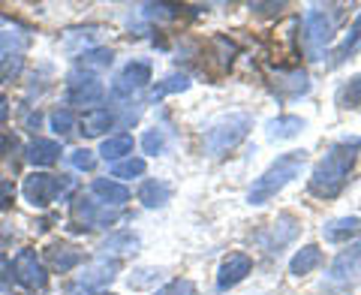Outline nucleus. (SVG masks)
<instances>
[{
    "mask_svg": "<svg viewBox=\"0 0 361 295\" xmlns=\"http://www.w3.org/2000/svg\"><path fill=\"white\" fill-rule=\"evenodd\" d=\"M358 151H361L358 139H343V142L331 145V151L325 154L310 172V193L313 196H319V199L341 196V190L349 181V172H353V166L358 160Z\"/></svg>",
    "mask_w": 361,
    "mask_h": 295,
    "instance_id": "nucleus-1",
    "label": "nucleus"
},
{
    "mask_svg": "<svg viewBox=\"0 0 361 295\" xmlns=\"http://www.w3.org/2000/svg\"><path fill=\"white\" fill-rule=\"evenodd\" d=\"M304 163H307V151H289V154H280L274 163H271L262 175H259L250 190H247V202L250 205H265L277 196L283 187H289L292 181L301 175Z\"/></svg>",
    "mask_w": 361,
    "mask_h": 295,
    "instance_id": "nucleus-2",
    "label": "nucleus"
},
{
    "mask_svg": "<svg viewBox=\"0 0 361 295\" xmlns=\"http://www.w3.org/2000/svg\"><path fill=\"white\" fill-rule=\"evenodd\" d=\"M253 130V118L247 112H232V115H223L220 121H214L208 133H205V154L208 157H223L229 154L232 148H238L247 133Z\"/></svg>",
    "mask_w": 361,
    "mask_h": 295,
    "instance_id": "nucleus-3",
    "label": "nucleus"
},
{
    "mask_svg": "<svg viewBox=\"0 0 361 295\" xmlns=\"http://www.w3.org/2000/svg\"><path fill=\"white\" fill-rule=\"evenodd\" d=\"M331 37H334V16L322 6H310V13L304 16V49H307V58L322 61Z\"/></svg>",
    "mask_w": 361,
    "mask_h": 295,
    "instance_id": "nucleus-4",
    "label": "nucleus"
},
{
    "mask_svg": "<svg viewBox=\"0 0 361 295\" xmlns=\"http://www.w3.org/2000/svg\"><path fill=\"white\" fill-rule=\"evenodd\" d=\"M73 187L70 175H49V172H30L25 178V199L33 208H49L51 202H58V196H63L66 190Z\"/></svg>",
    "mask_w": 361,
    "mask_h": 295,
    "instance_id": "nucleus-5",
    "label": "nucleus"
},
{
    "mask_svg": "<svg viewBox=\"0 0 361 295\" xmlns=\"http://www.w3.org/2000/svg\"><path fill=\"white\" fill-rule=\"evenodd\" d=\"M13 277L21 283V287H27L33 292H42L45 287H49V271H45L42 259L37 256V251H30V247H25V251H18L16 259H13Z\"/></svg>",
    "mask_w": 361,
    "mask_h": 295,
    "instance_id": "nucleus-6",
    "label": "nucleus"
},
{
    "mask_svg": "<svg viewBox=\"0 0 361 295\" xmlns=\"http://www.w3.org/2000/svg\"><path fill=\"white\" fill-rule=\"evenodd\" d=\"M148 85H151V64L148 61H130L115 76V82H111V97L127 100V97H135L139 90H145Z\"/></svg>",
    "mask_w": 361,
    "mask_h": 295,
    "instance_id": "nucleus-7",
    "label": "nucleus"
},
{
    "mask_svg": "<svg viewBox=\"0 0 361 295\" xmlns=\"http://www.w3.org/2000/svg\"><path fill=\"white\" fill-rule=\"evenodd\" d=\"M118 208H106L94 202L90 196H78L73 202V220L78 223V229H97V226H111L118 223Z\"/></svg>",
    "mask_w": 361,
    "mask_h": 295,
    "instance_id": "nucleus-8",
    "label": "nucleus"
},
{
    "mask_svg": "<svg viewBox=\"0 0 361 295\" xmlns=\"http://www.w3.org/2000/svg\"><path fill=\"white\" fill-rule=\"evenodd\" d=\"M253 271V259L247 253H229L220 263L217 268V289L226 292V289H235L238 283Z\"/></svg>",
    "mask_w": 361,
    "mask_h": 295,
    "instance_id": "nucleus-9",
    "label": "nucleus"
},
{
    "mask_svg": "<svg viewBox=\"0 0 361 295\" xmlns=\"http://www.w3.org/2000/svg\"><path fill=\"white\" fill-rule=\"evenodd\" d=\"M106 97V88L97 76H85V78H73L70 88H66V103L73 106H94Z\"/></svg>",
    "mask_w": 361,
    "mask_h": 295,
    "instance_id": "nucleus-10",
    "label": "nucleus"
},
{
    "mask_svg": "<svg viewBox=\"0 0 361 295\" xmlns=\"http://www.w3.org/2000/svg\"><path fill=\"white\" fill-rule=\"evenodd\" d=\"M295 235H298V220L292 217V214H280V217L265 229V235L259 238V241H262V247L268 253H277L280 247L289 244Z\"/></svg>",
    "mask_w": 361,
    "mask_h": 295,
    "instance_id": "nucleus-11",
    "label": "nucleus"
},
{
    "mask_svg": "<svg viewBox=\"0 0 361 295\" xmlns=\"http://www.w3.org/2000/svg\"><path fill=\"white\" fill-rule=\"evenodd\" d=\"M118 268L121 265L115 263V259H109V256L97 259V263L85 265L82 277H78V287H82V289H103V287H109V283L118 277Z\"/></svg>",
    "mask_w": 361,
    "mask_h": 295,
    "instance_id": "nucleus-12",
    "label": "nucleus"
},
{
    "mask_svg": "<svg viewBox=\"0 0 361 295\" xmlns=\"http://www.w3.org/2000/svg\"><path fill=\"white\" fill-rule=\"evenodd\" d=\"M90 199L106 208H121L123 202H130V190H127V184H121L115 178H97L94 184H90Z\"/></svg>",
    "mask_w": 361,
    "mask_h": 295,
    "instance_id": "nucleus-13",
    "label": "nucleus"
},
{
    "mask_svg": "<svg viewBox=\"0 0 361 295\" xmlns=\"http://www.w3.org/2000/svg\"><path fill=\"white\" fill-rule=\"evenodd\" d=\"M82 259H85V253L78 251V247H73V244L54 241V244L45 247V263H49L51 271H58V275H66V271L78 268L82 265Z\"/></svg>",
    "mask_w": 361,
    "mask_h": 295,
    "instance_id": "nucleus-14",
    "label": "nucleus"
},
{
    "mask_svg": "<svg viewBox=\"0 0 361 295\" xmlns=\"http://www.w3.org/2000/svg\"><path fill=\"white\" fill-rule=\"evenodd\" d=\"M358 275H361V241L349 244L331 263V280L334 283H353Z\"/></svg>",
    "mask_w": 361,
    "mask_h": 295,
    "instance_id": "nucleus-15",
    "label": "nucleus"
},
{
    "mask_svg": "<svg viewBox=\"0 0 361 295\" xmlns=\"http://www.w3.org/2000/svg\"><path fill=\"white\" fill-rule=\"evenodd\" d=\"M58 157H61V145L54 139H33L25 148V160L30 166H37V169L54 166V163H58Z\"/></svg>",
    "mask_w": 361,
    "mask_h": 295,
    "instance_id": "nucleus-16",
    "label": "nucleus"
},
{
    "mask_svg": "<svg viewBox=\"0 0 361 295\" xmlns=\"http://www.w3.org/2000/svg\"><path fill=\"white\" fill-rule=\"evenodd\" d=\"M115 127V115H111L109 109L97 106V109H87L82 118H78V130H82L87 139H97V136H103L106 130Z\"/></svg>",
    "mask_w": 361,
    "mask_h": 295,
    "instance_id": "nucleus-17",
    "label": "nucleus"
},
{
    "mask_svg": "<svg viewBox=\"0 0 361 295\" xmlns=\"http://www.w3.org/2000/svg\"><path fill=\"white\" fill-rule=\"evenodd\" d=\"M361 232V220L358 217H334L322 226V238L329 244H343L349 238H355Z\"/></svg>",
    "mask_w": 361,
    "mask_h": 295,
    "instance_id": "nucleus-18",
    "label": "nucleus"
},
{
    "mask_svg": "<svg viewBox=\"0 0 361 295\" xmlns=\"http://www.w3.org/2000/svg\"><path fill=\"white\" fill-rule=\"evenodd\" d=\"M169 199H172V184H166L160 178H148L139 187V202L145 208H163Z\"/></svg>",
    "mask_w": 361,
    "mask_h": 295,
    "instance_id": "nucleus-19",
    "label": "nucleus"
},
{
    "mask_svg": "<svg viewBox=\"0 0 361 295\" xmlns=\"http://www.w3.org/2000/svg\"><path fill=\"white\" fill-rule=\"evenodd\" d=\"M319 265H322V251L316 244H304L301 251H295V256L289 259V275L304 277V275H310V271H316Z\"/></svg>",
    "mask_w": 361,
    "mask_h": 295,
    "instance_id": "nucleus-20",
    "label": "nucleus"
},
{
    "mask_svg": "<svg viewBox=\"0 0 361 295\" xmlns=\"http://www.w3.org/2000/svg\"><path fill=\"white\" fill-rule=\"evenodd\" d=\"M304 130V121L295 115H280L274 121L265 124V136L271 142H286V139H295V136Z\"/></svg>",
    "mask_w": 361,
    "mask_h": 295,
    "instance_id": "nucleus-21",
    "label": "nucleus"
},
{
    "mask_svg": "<svg viewBox=\"0 0 361 295\" xmlns=\"http://www.w3.org/2000/svg\"><path fill=\"white\" fill-rule=\"evenodd\" d=\"M99 154H103V160H109V163L127 160V157H133V136L130 133L109 136V139H103V145H99Z\"/></svg>",
    "mask_w": 361,
    "mask_h": 295,
    "instance_id": "nucleus-22",
    "label": "nucleus"
},
{
    "mask_svg": "<svg viewBox=\"0 0 361 295\" xmlns=\"http://www.w3.org/2000/svg\"><path fill=\"white\" fill-rule=\"evenodd\" d=\"M111 64H115V52L111 49H85L75 61V66L82 73H103Z\"/></svg>",
    "mask_w": 361,
    "mask_h": 295,
    "instance_id": "nucleus-23",
    "label": "nucleus"
},
{
    "mask_svg": "<svg viewBox=\"0 0 361 295\" xmlns=\"http://www.w3.org/2000/svg\"><path fill=\"white\" fill-rule=\"evenodd\" d=\"M274 88L280 90V94L298 97V94H307V90H310V78H307V73H304V70H289V73L280 70L274 76Z\"/></svg>",
    "mask_w": 361,
    "mask_h": 295,
    "instance_id": "nucleus-24",
    "label": "nucleus"
},
{
    "mask_svg": "<svg viewBox=\"0 0 361 295\" xmlns=\"http://www.w3.org/2000/svg\"><path fill=\"white\" fill-rule=\"evenodd\" d=\"M139 247V235H133L127 229H121V232H111L103 244H99V253L103 256H123V253H130Z\"/></svg>",
    "mask_w": 361,
    "mask_h": 295,
    "instance_id": "nucleus-25",
    "label": "nucleus"
},
{
    "mask_svg": "<svg viewBox=\"0 0 361 295\" xmlns=\"http://www.w3.org/2000/svg\"><path fill=\"white\" fill-rule=\"evenodd\" d=\"M190 76L187 73H172V76H166V78H160L154 88H151V103H157V100H163V97H169V94H184V90H190Z\"/></svg>",
    "mask_w": 361,
    "mask_h": 295,
    "instance_id": "nucleus-26",
    "label": "nucleus"
},
{
    "mask_svg": "<svg viewBox=\"0 0 361 295\" xmlns=\"http://www.w3.org/2000/svg\"><path fill=\"white\" fill-rule=\"evenodd\" d=\"M361 49V16L355 18V25L349 28V33L343 37V42L334 49V54H331V66H341V64H346L353 54Z\"/></svg>",
    "mask_w": 361,
    "mask_h": 295,
    "instance_id": "nucleus-27",
    "label": "nucleus"
},
{
    "mask_svg": "<svg viewBox=\"0 0 361 295\" xmlns=\"http://www.w3.org/2000/svg\"><path fill=\"white\" fill-rule=\"evenodd\" d=\"M145 169H148V163H145L142 157H127V160H121V163L111 166V178L123 184V181H130V178H142Z\"/></svg>",
    "mask_w": 361,
    "mask_h": 295,
    "instance_id": "nucleus-28",
    "label": "nucleus"
},
{
    "mask_svg": "<svg viewBox=\"0 0 361 295\" xmlns=\"http://www.w3.org/2000/svg\"><path fill=\"white\" fill-rule=\"evenodd\" d=\"M49 124H51V130L61 136V139H66L73 130H75V115L70 109H54L51 112V118H49Z\"/></svg>",
    "mask_w": 361,
    "mask_h": 295,
    "instance_id": "nucleus-29",
    "label": "nucleus"
},
{
    "mask_svg": "<svg viewBox=\"0 0 361 295\" xmlns=\"http://www.w3.org/2000/svg\"><path fill=\"white\" fill-rule=\"evenodd\" d=\"M337 103L341 106H361V76L349 78V82L337 90Z\"/></svg>",
    "mask_w": 361,
    "mask_h": 295,
    "instance_id": "nucleus-30",
    "label": "nucleus"
},
{
    "mask_svg": "<svg viewBox=\"0 0 361 295\" xmlns=\"http://www.w3.org/2000/svg\"><path fill=\"white\" fill-rule=\"evenodd\" d=\"M178 9L180 6H175V4H145L142 13L148 16L151 21H172L178 16Z\"/></svg>",
    "mask_w": 361,
    "mask_h": 295,
    "instance_id": "nucleus-31",
    "label": "nucleus"
},
{
    "mask_svg": "<svg viewBox=\"0 0 361 295\" xmlns=\"http://www.w3.org/2000/svg\"><path fill=\"white\" fill-rule=\"evenodd\" d=\"M142 148H145V154H151V157L163 154L166 151V133L163 130H148L142 136Z\"/></svg>",
    "mask_w": 361,
    "mask_h": 295,
    "instance_id": "nucleus-32",
    "label": "nucleus"
},
{
    "mask_svg": "<svg viewBox=\"0 0 361 295\" xmlns=\"http://www.w3.org/2000/svg\"><path fill=\"white\" fill-rule=\"evenodd\" d=\"M70 163L78 169V172H94L97 154H94V151H87V148H75V151L70 154Z\"/></svg>",
    "mask_w": 361,
    "mask_h": 295,
    "instance_id": "nucleus-33",
    "label": "nucleus"
},
{
    "mask_svg": "<svg viewBox=\"0 0 361 295\" xmlns=\"http://www.w3.org/2000/svg\"><path fill=\"white\" fill-rule=\"evenodd\" d=\"M154 295H196V287H193V280L178 277V280H169L166 287H160Z\"/></svg>",
    "mask_w": 361,
    "mask_h": 295,
    "instance_id": "nucleus-34",
    "label": "nucleus"
},
{
    "mask_svg": "<svg viewBox=\"0 0 361 295\" xmlns=\"http://www.w3.org/2000/svg\"><path fill=\"white\" fill-rule=\"evenodd\" d=\"M99 37V28H78V30H70L63 37V45L66 49H73L75 42H90V40H97Z\"/></svg>",
    "mask_w": 361,
    "mask_h": 295,
    "instance_id": "nucleus-35",
    "label": "nucleus"
},
{
    "mask_svg": "<svg viewBox=\"0 0 361 295\" xmlns=\"http://www.w3.org/2000/svg\"><path fill=\"white\" fill-rule=\"evenodd\" d=\"M13 259H6V256H0V292H13Z\"/></svg>",
    "mask_w": 361,
    "mask_h": 295,
    "instance_id": "nucleus-36",
    "label": "nucleus"
},
{
    "mask_svg": "<svg viewBox=\"0 0 361 295\" xmlns=\"http://www.w3.org/2000/svg\"><path fill=\"white\" fill-rule=\"evenodd\" d=\"M13 199H16V187L9 184L6 178H0V211H6L13 205Z\"/></svg>",
    "mask_w": 361,
    "mask_h": 295,
    "instance_id": "nucleus-37",
    "label": "nucleus"
},
{
    "mask_svg": "<svg viewBox=\"0 0 361 295\" xmlns=\"http://www.w3.org/2000/svg\"><path fill=\"white\" fill-rule=\"evenodd\" d=\"M139 277H130V287L133 289H142V287H148V283L154 280V275H160V271H154V268H142V271H135Z\"/></svg>",
    "mask_w": 361,
    "mask_h": 295,
    "instance_id": "nucleus-38",
    "label": "nucleus"
},
{
    "mask_svg": "<svg viewBox=\"0 0 361 295\" xmlns=\"http://www.w3.org/2000/svg\"><path fill=\"white\" fill-rule=\"evenodd\" d=\"M6 118H9V100H6V97H0V127L6 124Z\"/></svg>",
    "mask_w": 361,
    "mask_h": 295,
    "instance_id": "nucleus-39",
    "label": "nucleus"
},
{
    "mask_svg": "<svg viewBox=\"0 0 361 295\" xmlns=\"http://www.w3.org/2000/svg\"><path fill=\"white\" fill-rule=\"evenodd\" d=\"M286 4H253L250 9H283Z\"/></svg>",
    "mask_w": 361,
    "mask_h": 295,
    "instance_id": "nucleus-40",
    "label": "nucleus"
}]
</instances>
